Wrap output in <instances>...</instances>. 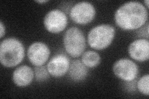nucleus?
<instances>
[{"mask_svg": "<svg viewBox=\"0 0 149 99\" xmlns=\"http://www.w3.org/2000/svg\"><path fill=\"white\" fill-rule=\"evenodd\" d=\"M147 8L138 1H129L122 4L114 15L115 22L124 30H137L147 22Z\"/></svg>", "mask_w": 149, "mask_h": 99, "instance_id": "1", "label": "nucleus"}, {"mask_svg": "<svg viewBox=\"0 0 149 99\" xmlns=\"http://www.w3.org/2000/svg\"><path fill=\"white\" fill-rule=\"evenodd\" d=\"M25 56L22 42L14 37L3 40L0 44V61L3 66L14 68L19 64Z\"/></svg>", "mask_w": 149, "mask_h": 99, "instance_id": "2", "label": "nucleus"}, {"mask_svg": "<svg viewBox=\"0 0 149 99\" xmlns=\"http://www.w3.org/2000/svg\"><path fill=\"white\" fill-rule=\"evenodd\" d=\"M116 35L115 28L110 24L97 25L88 32L87 42L91 48L102 50L108 48L113 42Z\"/></svg>", "mask_w": 149, "mask_h": 99, "instance_id": "3", "label": "nucleus"}, {"mask_svg": "<svg viewBox=\"0 0 149 99\" xmlns=\"http://www.w3.org/2000/svg\"><path fill=\"white\" fill-rule=\"evenodd\" d=\"M86 40L83 32L79 28L72 27L67 30L63 35L64 48L72 57H80L86 49Z\"/></svg>", "mask_w": 149, "mask_h": 99, "instance_id": "4", "label": "nucleus"}, {"mask_svg": "<svg viewBox=\"0 0 149 99\" xmlns=\"http://www.w3.org/2000/svg\"><path fill=\"white\" fill-rule=\"evenodd\" d=\"M96 13V9L91 3L81 1L72 6L70 11V17L75 24L86 25L93 21Z\"/></svg>", "mask_w": 149, "mask_h": 99, "instance_id": "5", "label": "nucleus"}, {"mask_svg": "<svg viewBox=\"0 0 149 99\" xmlns=\"http://www.w3.org/2000/svg\"><path fill=\"white\" fill-rule=\"evenodd\" d=\"M43 22L45 29L49 32L59 34L66 29L68 25V17L62 10L54 9L46 14Z\"/></svg>", "mask_w": 149, "mask_h": 99, "instance_id": "6", "label": "nucleus"}, {"mask_svg": "<svg viewBox=\"0 0 149 99\" xmlns=\"http://www.w3.org/2000/svg\"><path fill=\"white\" fill-rule=\"evenodd\" d=\"M113 71L115 76L124 82L136 80L139 74L137 64L128 58H120L113 64Z\"/></svg>", "mask_w": 149, "mask_h": 99, "instance_id": "7", "label": "nucleus"}, {"mask_svg": "<svg viewBox=\"0 0 149 99\" xmlns=\"http://www.w3.org/2000/svg\"><path fill=\"white\" fill-rule=\"evenodd\" d=\"M50 55V50L49 46L41 42L32 43L27 51V58L34 66H43L48 61Z\"/></svg>", "mask_w": 149, "mask_h": 99, "instance_id": "8", "label": "nucleus"}, {"mask_svg": "<svg viewBox=\"0 0 149 99\" xmlns=\"http://www.w3.org/2000/svg\"><path fill=\"white\" fill-rule=\"evenodd\" d=\"M70 64V60L66 55L58 53L50 60L47 65V69L51 76L61 78L68 72Z\"/></svg>", "mask_w": 149, "mask_h": 99, "instance_id": "9", "label": "nucleus"}, {"mask_svg": "<svg viewBox=\"0 0 149 99\" xmlns=\"http://www.w3.org/2000/svg\"><path fill=\"white\" fill-rule=\"evenodd\" d=\"M130 57L138 62H145L149 58V42L146 39H139L130 44L128 47Z\"/></svg>", "mask_w": 149, "mask_h": 99, "instance_id": "10", "label": "nucleus"}, {"mask_svg": "<svg viewBox=\"0 0 149 99\" xmlns=\"http://www.w3.org/2000/svg\"><path fill=\"white\" fill-rule=\"evenodd\" d=\"M34 78V72L30 66L21 65L13 73L12 79L16 86L23 87L30 85Z\"/></svg>", "mask_w": 149, "mask_h": 99, "instance_id": "11", "label": "nucleus"}, {"mask_svg": "<svg viewBox=\"0 0 149 99\" xmlns=\"http://www.w3.org/2000/svg\"><path fill=\"white\" fill-rule=\"evenodd\" d=\"M68 76L72 81L79 82L84 81L88 76V68L84 65L81 61L76 60L72 61L68 69Z\"/></svg>", "mask_w": 149, "mask_h": 99, "instance_id": "12", "label": "nucleus"}, {"mask_svg": "<svg viewBox=\"0 0 149 99\" xmlns=\"http://www.w3.org/2000/svg\"><path fill=\"white\" fill-rule=\"evenodd\" d=\"M101 58L98 53L93 50L84 52L81 55V62L88 68H96L101 63Z\"/></svg>", "mask_w": 149, "mask_h": 99, "instance_id": "13", "label": "nucleus"}, {"mask_svg": "<svg viewBox=\"0 0 149 99\" xmlns=\"http://www.w3.org/2000/svg\"><path fill=\"white\" fill-rule=\"evenodd\" d=\"M34 78L36 81L39 82L46 81L50 78V74L48 71L47 66H35L34 69Z\"/></svg>", "mask_w": 149, "mask_h": 99, "instance_id": "14", "label": "nucleus"}, {"mask_svg": "<svg viewBox=\"0 0 149 99\" xmlns=\"http://www.w3.org/2000/svg\"><path fill=\"white\" fill-rule=\"evenodd\" d=\"M149 75L146 74L137 81V89L144 96L149 95Z\"/></svg>", "mask_w": 149, "mask_h": 99, "instance_id": "15", "label": "nucleus"}, {"mask_svg": "<svg viewBox=\"0 0 149 99\" xmlns=\"http://www.w3.org/2000/svg\"><path fill=\"white\" fill-rule=\"evenodd\" d=\"M148 22L143 27L139 29L137 34L138 37H142V39H148Z\"/></svg>", "mask_w": 149, "mask_h": 99, "instance_id": "16", "label": "nucleus"}, {"mask_svg": "<svg viewBox=\"0 0 149 99\" xmlns=\"http://www.w3.org/2000/svg\"><path fill=\"white\" fill-rule=\"evenodd\" d=\"M124 87L125 90L129 92H135L137 89V81L134 80V81L130 82H125Z\"/></svg>", "mask_w": 149, "mask_h": 99, "instance_id": "17", "label": "nucleus"}, {"mask_svg": "<svg viewBox=\"0 0 149 99\" xmlns=\"http://www.w3.org/2000/svg\"><path fill=\"white\" fill-rule=\"evenodd\" d=\"M6 33V28L4 27L2 21L0 22V38L2 39L5 35Z\"/></svg>", "mask_w": 149, "mask_h": 99, "instance_id": "18", "label": "nucleus"}, {"mask_svg": "<svg viewBox=\"0 0 149 99\" xmlns=\"http://www.w3.org/2000/svg\"><path fill=\"white\" fill-rule=\"evenodd\" d=\"M36 2L39 4H43L49 2V1H47V0H40V1H36Z\"/></svg>", "mask_w": 149, "mask_h": 99, "instance_id": "19", "label": "nucleus"}, {"mask_svg": "<svg viewBox=\"0 0 149 99\" xmlns=\"http://www.w3.org/2000/svg\"><path fill=\"white\" fill-rule=\"evenodd\" d=\"M144 4H146V7L148 9V6H149V3H148V0H146V1H144Z\"/></svg>", "mask_w": 149, "mask_h": 99, "instance_id": "20", "label": "nucleus"}]
</instances>
